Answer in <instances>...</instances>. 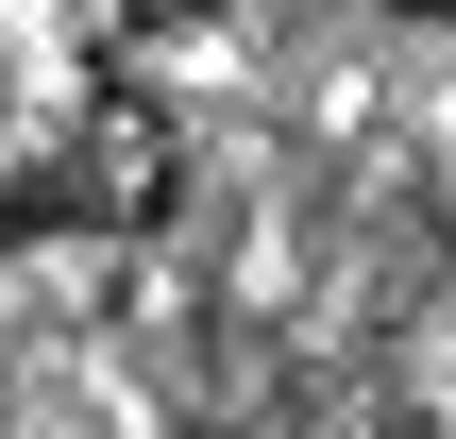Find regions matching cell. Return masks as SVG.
<instances>
[{"mask_svg": "<svg viewBox=\"0 0 456 439\" xmlns=\"http://www.w3.org/2000/svg\"><path fill=\"white\" fill-rule=\"evenodd\" d=\"M0 439H456V0H0Z\"/></svg>", "mask_w": 456, "mask_h": 439, "instance_id": "1", "label": "cell"}]
</instances>
